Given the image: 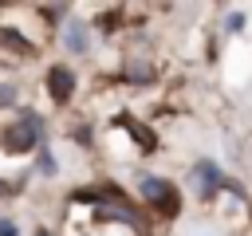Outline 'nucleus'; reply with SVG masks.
<instances>
[{"instance_id":"1","label":"nucleus","mask_w":252,"mask_h":236,"mask_svg":"<svg viewBox=\"0 0 252 236\" xmlns=\"http://www.w3.org/2000/svg\"><path fill=\"white\" fill-rule=\"evenodd\" d=\"M39 138H43V122H39L35 114H24L20 122H12V126L4 130V138H0V142H4V149H8V153H28Z\"/></svg>"},{"instance_id":"2","label":"nucleus","mask_w":252,"mask_h":236,"mask_svg":"<svg viewBox=\"0 0 252 236\" xmlns=\"http://www.w3.org/2000/svg\"><path fill=\"white\" fill-rule=\"evenodd\" d=\"M142 197H146L161 216H177V208H181L177 189H173L169 181H161V177H142Z\"/></svg>"},{"instance_id":"3","label":"nucleus","mask_w":252,"mask_h":236,"mask_svg":"<svg viewBox=\"0 0 252 236\" xmlns=\"http://www.w3.org/2000/svg\"><path fill=\"white\" fill-rule=\"evenodd\" d=\"M47 90H51L55 102H67L71 90H75V75H71L67 67H51V71H47Z\"/></svg>"},{"instance_id":"4","label":"nucleus","mask_w":252,"mask_h":236,"mask_svg":"<svg viewBox=\"0 0 252 236\" xmlns=\"http://www.w3.org/2000/svg\"><path fill=\"white\" fill-rule=\"evenodd\" d=\"M193 181H197V193H201V197H213L217 185H220V169H217L213 161H197V165H193Z\"/></svg>"},{"instance_id":"5","label":"nucleus","mask_w":252,"mask_h":236,"mask_svg":"<svg viewBox=\"0 0 252 236\" xmlns=\"http://www.w3.org/2000/svg\"><path fill=\"white\" fill-rule=\"evenodd\" d=\"M0 43H4V47H12V51H20V55H32V51H35V47H32L20 31H12V28H0Z\"/></svg>"},{"instance_id":"6","label":"nucleus","mask_w":252,"mask_h":236,"mask_svg":"<svg viewBox=\"0 0 252 236\" xmlns=\"http://www.w3.org/2000/svg\"><path fill=\"white\" fill-rule=\"evenodd\" d=\"M118 122H122V126H126V130H130V134L142 142V149H154V134H150V130H142L134 118H118Z\"/></svg>"},{"instance_id":"7","label":"nucleus","mask_w":252,"mask_h":236,"mask_svg":"<svg viewBox=\"0 0 252 236\" xmlns=\"http://www.w3.org/2000/svg\"><path fill=\"white\" fill-rule=\"evenodd\" d=\"M67 47H71V51H83V47H87V35H83V28H71V31H67Z\"/></svg>"},{"instance_id":"8","label":"nucleus","mask_w":252,"mask_h":236,"mask_svg":"<svg viewBox=\"0 0 252 236\" xmlns=\"http://www.w3.org/2000/svg\"><path fill=\"white\" fill-rule=\"evenodd\" d=\"M126 75H130V79H150V67H146V63H134Z\"/></svg>"},{"instance_id":"9","label":"nucleus","mask_w":252,"mask_h":236,"mask_svg":"<svg viewBox=\"0 0 252 236\" xmlns=\"http://www.w3.org/2000/svg\"><path fill=\"white\" fill-rule=\"evenodd\" d=\"M39 169H43V173H55V161H51V157L43 153V157H39Z\"/></svg>"},{"instance_id":"10","label":"nucleus","mask_w":252,"mask_h":236,"mask_svg":"<svg viewBox=\"0 0 252 236\" xmlns=\"http://www.w3.org/2000/svg\"><path fill=\"white\" fill-rule=\"evenodd\" d=\"M0 236H16V224L12 220H0Z\"/></svg>"},{"instance_id":"11","label":"nucleus","mask_w":252,"mask_h":236,"mask_svg":"<svg viewBox=\"0 0 252 236\" xmlns=\"http://www.w3.org/2000/svg\"><path fill=\"white\" fill-rule=\"evenodd\" d=\"M12 98H16V90H12V87H0V106H4V102H12Z\"/></svg>"},{"instance_id":"12","label":"nucleus","mask_w":252,"mask_h":236,"mask_svg":"<svg viewBox=\"0 0 252 236\" xmlns=\"http://www.w3.org/2000/svg\"><path fill=\"white\" fill-rule=\"evenodd\" d=\"M39 236H47V232H39Z\"/></svg>"}]
</instances>
